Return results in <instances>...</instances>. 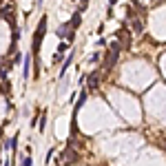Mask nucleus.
<instances>
[{
	"mask_svg": "<svg viewBox=\"0 0 166 166\" xmlns=\"http://www.w3.org/2000/svg\"><path fill=\"white\" fill-rule=\"evenodd\" d=\"M44 33H46V18H42V20H40V25H38V33L33 36V51H38V49H40Z\"/></svg>",
	"mask_w": 166,
	"mask_h": 166,
	"instance_id": "f257e3e1",
	"label": "nucleus"
},
{
	"mask_svg": "<svg viewBox=\"0 0 166 166\" xmlns=\"http://www.w3.org/2000/svg\"><path fill=\"white\" fill-rule=\"evenodd\" d=\"M13 7H5V9H0V18H7L9 22H11V25H13Z\"/></svg>",
	"mask_w": 166,
	"mask_h": 166,
	"instance_id": "f03ea898",
	"label": "nucleus"
},
{
	"mask_svg": "<svg viewBox=\"0 0 166 166\" xmlns=\"http://www.w3.org/2000/svg\"><path fill=\"white\" fill-rule=\"evenodd\" d=\"M80 20H82V16H80V11H76L73 16H71V29H78L80 27Z\"/></svg>",
	"mask_w": 166,
	"mask_h": 166,
	"instance_id": "7ed1b4c3",
	"label": "nucleus"
},
{
	"mask_svg": "<svg viewBox=\"0 0 166 166\" xmlns=\"http://www.w3.org/2000/svg\"><path fill=\"white\" fill-rule=\"evenodd\" d=\"M98 86V73H91L89 76V89H95Z\"/></svg>",
	"mask_w": 166,
	"mask_h": 166,
	"instance_id": "20e7f679",
	"label": "nucleus"
},
{
	"mask_svg": "<svg viewBox=\"0 0 166 166\" xmlns=\"http://www.w3.org/2000/svg\"><path fill=\"white\" fill-rule=\"evenodd\" d=\"M133 29L137 33H142V29H144V25H142V20H133Z\"/></svg>",
	"mask_w": 166,
	"mask_h": 166,
	"instance_id": "39448f33",
	"label": "nucleus"
},
{
	"mask_svg": "<svg viewBox=\"0 0 166 166\" xmlns=\"http://www.w3.org/2000/svg\"><path fill=\"white\" fill-rule=\"evenodd\" d=\"M29 66H31V56H27V60H25V78L29 76Z\"/></svg>",
	"mask_w": 166,
	"mask_h": 166,
	"instance_id": "423d86ee",
	"label": "nucleus"
},
{
	"mask_svg": "<svg viewBox=\"0 0 166 166\" xmlns=\"http://www.w3.org/2000/svg\"><path fill=\"white\" fill-rule=\"evenodd\" d=\"M66 46H69L66 42H60V46H58V51H60V53H62V51H66Z\"/></svg>",
	"mask_w": 166,
	"mask_h": 166,
	"instance_id": "0eeeda50",
	"label": "nucleus"
},
{
	"mask_svg": "<svg viewBox=\"0 0 166 166\" xmlns=\"http://www.w3.org/2000/svg\"><path fill=\"white\" fill-rule=\"evenodd\" d=\"M22 166H31V159H29V157H25V159H22Z\"/></svg>",
	"mask_w": 166,
	"mask_h": 166,
	"instance_id": "6e6552de",
	"label": "nucleus"
},
{
	"mask_svg": "<svg viewBox=\"0 0 166 166\" xmlns=\"http://www.w3.org/2000/svg\"><path fill=\"white\" fill-rule=\"evenodd\" d=\"M115 2H117V0H109V5H115Z\"/></svg>",
	"mask_w": 166,
	"mask_h": 166,
	"instance_id": "1a4fd4ad",
	"label": "nucleus"
}]
</instances>
